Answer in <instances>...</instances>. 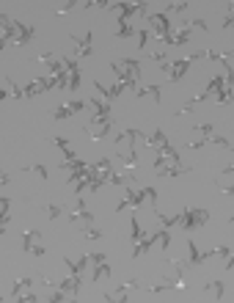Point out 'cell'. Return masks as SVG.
Segmentation results:
<instances>
[{
	"mask_svg": "<svg viewBox=\"0 0 234 303\" xmlns=\"http://www.w3.org/2000/svg\"><path fill=\"white\" fill-rule=\"evenodd\" d=\"M146 199H149V204L154 207V202H157V190H154V187H141L138 193H135V190H124V199L116 204V210L121 212L124 207H141Z\"/></svg>",
	"mask_w": 234,
	"mask_h": 303,
	"instance_id": "1",
	"label": "cell"
},
{
	"mask_svg": "<svg viewBox=\"0 0 234 303\" xmlns=\"http://www.w3.org/2000/svg\"><path fill=\"white\" fill-rule=\"evenodd\" d=\"M209 220V212L207 210H182V223L179 226L184 229V232H193V229H201L204 223Z\"/></svg>",
	"mask_w": 234,
	"mask_h": 303,
	"instance_id": "2",
	"label": "cell"
},
{
	"mask_svg": "<svg viewBox=\"0 0 234 303\" xmlns=\"http://www.w3.org/2000/svg\"><path fill=\"white\" fill-rule=\"evenodd\" d=\"M52 85H58V77H36V80H31V83L25 85V97H36V94H44L50 91Z\"/></svg>",
	"mask_w": 234,
	"mask_h": 303,
	"instance_id": "3",
	"label": "cell"
},
{
	"mask_svg": "<svg viewBox=\"0 0 234 303\" xmlns=\"http://www.w3.org/2000/svg\"><path fill=\"white\" fill-rule=\"evenodd\" d=\"M85 130H88V135H91L94 141H100V138H105V135L110 133V130H113V118H100V116H94V121L88 127H85Z\"/></svg>",
	"mask_w": 234,
	"mask_h": 303,
	"instance_id": "4",
	"label": "cell"
},
{
	"mask_svg": "<svg viewBox=\"0 0 234 303\" xmlns=\"http://www.w3.org/2000/svg\"><path fill=\"white\" fill-rule=\"evenodd\" d=\"M108 9L118 11V17L130 19L133 14H146V3H110Z\"/></svg>",
	"mask_w": 234,
	"mask_h": 303,
	"instance_id": "5",
	"label": "cell"
},
{
	"mask_svg": "<svg viewBox=\"0 0 234 303\" xmlns=\"http://www.w3.org/2000/svg\"><path fill=\"white\" fill-rule=\"evenodd\" d=\"M88 105V100H72V102H67V105H61L58 110H52V118H69V116H75V113H80V110Z\"/></svg>",
	"mask_w": 234,
	"mask_h": 303,
	"instance_id": "6",
	"label": "cell"
},
{
	"mask_svg": "<svg viewBox=\"0 0 234 303\" xmlns=\"http://www.w3.org/2000/svg\"><path fill=\"white\" fill-rule=\"evenodd\" d=\"M69 220H72V223H83V226H91V223H94V215L85 210V199H83V196H77V207H75V212L69 215Z\"/></svg>",
	"mask_w": 234,
	"mask_h": 303,
	"instance_id": "7",
	"label": "cell"
},
{
	"mask_svg": "<svg viewBox=\"0 0 234 303\" xmlns=\"http://www.w3.org/2000/svg\"><path fill=\"white\" fill-rule=\"evenodd\" d=\"M14 28H17V39H14L17 47H22V44H28V42H33L36 39V28L33 25H25V22L14 19Z\"/></svg>",
	"mask_w": 234,
	"mask_h": 303,
	"instance_id": "8",
	"label": "cell"
},
{
	"mask_svg": "<svg viewBox=\"0 0 234 303\" xmlns=\"http://www.w3.org/2000/svg\"><path fill=\"white\" fill-rule=\"evenodd\" d=\"M190 69V58H179V61H171V72H168V83H179L184 77V72Z\"/></svg>",
	"mask_w": 234,
	"mask_h": 303,
	"instance_id": "9",
	"label": "cell"
},
{
	"mask_svg": "<svg viewBox=\"0 0 234 303\" xmlns=\"http://www.w3.org/2000/svg\"><path fill=\"white\" fill-rule=\"evenodd\" d=\"M141 286H143L141 281H138V278H133L127 286H121V289H116V292H108V295H105V301H127V298H130L135 289H141Z\"/></svg>",
	"mask_w": 234,
	"mask_h": 303,
	"instance_id": "10",
	"label": "cell"
},
{
	"mask_svg": "<svg viewBox=\"0 0 234 303\" xmlns=\"http://www.w3.org/2000/svg\"><path fill=\"white\" fill-rule=\"evenodd\" d=\"M80 284H83V278H80V273H72L69 278L58 281V286H61V289H64L67 295H72V298H77V295H80Z\"/></svg>",
	"mask_w": 234,
	"mask_h": 303,
	"instance_id": "11",
	"label": "cell"
},
{
	"mask_svg": "<svg viewBox=\"0 0 234 303\" xmlns=\"http://www.w3.org/2000/svg\"><path fill=\"white\" fill-rule=\"evenodd\" d=\"M72 42H75V58H85V55H91V34H85L83 39L72 36Z\"/></svg>",
	"mask_w": 234,
	"mask_h": 303,
	"instance_id": "12",
	"label": "cell"
},
{
	"mask_svg": "<svg viewBox=\"0 0 234 303\" xmlns=\"http://www.w3.org/2000/svg\"><path fill=\"white\" fill-rule=\"evenodd\" d=\"M187 251H190V265H201V262H207L209 256L215 253V251H199L193 240H187Z\"/></svg>",
	"mask_w": 234,
	"mask_h": 303,
	"instance_id": "13",
	"label": "cell"
},
{
	"mask_svg": "<svg viewBox=\"0 0 234 303\" xmlns=\"http://www.w3.org/2000/svg\"><path fill=\"white\" fill-rule=\"evenodd\" d=\"M130 34H133V25H130L124 17H116V31H113V39H127Z\"/></svg>",
	"mask_w": 234,
	"mask_h": 303,
	"instance_id": "14",
	"label": "cell"
},
{
	"mask_svg": "<svg viewBox=\"0 0 234 303\" xmlns=\"http://www.w3.org/2000/svg\"><path fill=\"white\" fill-rule=\"evenodd\" d=\"M179 174H190V171L184 168V166H176V163H168V166H163L157 171V177H179Z\"/></svg>",
	"mask_w": 234,
	"mask_h": 303,
	"instance_id": "15",
	"label": "cell"
},
{
	"mask_svg": "<svg viewBox=\"0 0 234 303\" xmlns=\"http://www.w3.org/2000/svg\"><path fill=\"white\" fill-rule=\"evenodd\" d=\"M33 284V278H28V276H22V278H17V281H14V289H11V301H17L19 295L25 292L28 286Z\"/></svg>",
	"mask_w": 234,
	"mask_h": 303,
	"instance_id": "16",
	"label": "cell"
},
{
	"mask_svg": "<svg viewBox=\"0 0 234 303\" xmlns=\"http://www.w3.org/2000/svg\"><path fill=\"white\" fill-rule=\"evenodd\" d=\"M22 240H25V243H22V248H25V251H31V248L36 245V240H42V235H39V229H25V232H22Z\"/></svg>",
	"mask_w": 234,
	"mask_h": 303,
	"instance_id": "17",
	"label": "cell"
},
{
	"mask_svg": "<svg viewBox=\"0 0 234 303\" xmlns=\"http://www.w3.org/2000/svg\"><path fill=\"white\" fill-rule=\"evenodd\" d=\"M88 105L94 108V116L108 118L110 116V102H100V100H88Z\"/></svg>",
	"mask_w": 234,
	"mask_h": 303,
	"instance_id": "18",
	"label": "cell"
},
{
	"mask_svg": "<svg viewBox=\"0 0 234 303\" xmlns=\"http://www.w3.org/2000/svg\"><path fill=\"white\" fill-rule=\"evenodd\" d=\"M118 160H124L127 168H135V166H138V154H135V146H130V149H124V152H118Z\"/></svg>",
	"mask_w": 234,
	"mask_h": 303,
	"instance_id": "19",
	"label": "cell"
},
{
	"mask_svg": "<svg viewBox=\"0 0 234 303\" xmlns=\"http://www.w3.org/2000/svg\"><path fill=\"white\" fill-rule=\"evenodd\" d=\"M146 146H154V149H163V146H168V138L163 130H154V133L149 135V143Z\"/></svg>",
	"mask_w": 234,
	"mask_h": 303,
	"instance_id": "20",
	"label": "cell"
},
{
	"mask_svg": "<svg viewBox=\"0 0 234 303\" xmlns=\"http://www.w3.org/2000/svg\"><path fill=\"white\" fill-rule=\"evenodd\" d=\"M58 168L61 171H85V168H88V163H83L80 157H75V160H64Z\"/></svg>",
	"mask_w": 234,
	"mask_h": 303,
	"instance_id": "21",
	"label": "cell"
},
{
	"mask_svg": "<svg viewBox=\"0 0 234 303\" xmlns=\"http://www.w3.org/2000/svg\"><path fill=\"white\" fill-rule=\"evenodd\" d=\"M154 218H157V223L163 229H171V226H176V223H182V212H179V215H171V218H168V215H154Z\"/></svg>",
	"mask_w": 234,
	"mask_h": 303,
	"instance_id": "22",
	"label": "cell"
},
{
	"mask_svg": "<svg viewBox=\"0 0 234 303\" xmlns=\"http://www.w3.org/2000/svg\"><path fill=\"white\" fill-rule=\"evenodd\" d=\"M204 289H207V292H215V301L223 298V281H217V278H209L207 284H204Z\"/></svg>",
	"mask_w": 234,
	"mask_h": 303,
	"instance_id": "23",
	"label": "cell"
},
{
	"mask_svg": "<svg viewBox=\"0 0 234 303\" xmlns=\"http://www.w3.org/2000/svg\"><path fill=\"white\" fill-rule=\"evenodd\" d=\"M121 64H124V69H127V72H130V75L135 77V80L141 77V61H135V58H124Z\"/></svg>",
	"mask_w": 234,
	"mask_h": 303,
	"instance_id": "24",
	"label": "cell"
},
{
	"mask_svg": "<svg viewBox=\"0 0 234 303\" xmlns=\"http://www.w3.org/2000/svg\"><path fill=\"white\" fill-rule=\"evenodd\" d=\"M135 94H138V97H146V94H149L151 100L160 105V85H146V88H138Z\"/></svg>",
	"mask_w": 234,
	"mask_h": 303,
	"instance_id": "25",
	"label": "cell"
},
{
	"mask_svg": "<svg viewBox=\"0 0 234 303\" xmlns=\"http://www.w3.org/2000/svg\"><path fill=\"white\" fill-rule=\"evenodd\" d=\"M61 212H64V210H61V204H44V215H47L50 220H58Z\"/></svg>",
	"mask_w": 234,
	"mask_h": 303,
	"instance_id": "26",
	"label": "cell"
},
{
	"mask_svg": "<svg viewBox=\"0 0 234 303\" xmlns=\"http://www.w3.org/2000/svg\"><path fill=\"white\" fill-rule=\"evenodd\" d=\"M102 276H110V265H108V262H100V265L94 268V276H91V281H100Z\"/></svg>",
	"mask_w": 234,
	"mask_h": 303,
	"instance_id": "27",
	"label": "cell"
},
{
	"mask_svg": "<svg viewBox=\"0 0 234 303\" xmlns=\"http://www.w3.org/2000/svg\"><path fill=\"white\" fill-rule=\"evenodd\" d=\"M130 229H133V243L143 240V232H141V223H138V215H133V218H130Z\"/></svg>",
	"mask_w": 234,
	"mask_h": 303,
	"instance_id": "28",
	"label": "cell"
},
{
	"mask_svg": "<svg viewBox=\"0 0 234 303\" xmlns=\"http://www.w3.org/2000/svg\"><path fill=\"white\" fill-rule=\"evenodd\" d=\"M171 268H174V276L182 278V273L190 268V262H184V259H171Z\"/></svg>",
	"mask_w": 234,
	"mask_h": 303,
	"instance_id": "29",
	"label": "cell"
},
{
	"mask_svg": "<svg viewBox=\"0 0 234 303\" xmlns=\"http://www.w3.org/2000/svg\"><path fill=\"white\" fill-rule=\"evenodd\" d=\"M190 31H193L190 25H184L182 31L176 34V39H174V47H179V44H184V42H187V39H190Z\"/></svg>",
	"mask_w": 234,
	"mask_h": 303,
	"instance_id": "30",
	"label": "cell"
},
{
	"mask_svg": "<svg viewBox=\"0 0 234 303\" xmlns=\"http://www.w3.org/2000/svg\"><path fill=\"white\" fill-rule=\"evenodd\" d=\"M110 185H130L133 182V174H127V177H118V174H110V179H108Z\"/></svg>",
	"mask_w": 234,
	"mask_h": 303,
	"instance_id": "31",
	"label": "cell"
},
{
	"mask_svg": "<svg viewBox=\"0 0 234 303\" xmlns=\"http://www.w3.org/2000/svg\"><path fill=\"white\" fill-rule=\"evenodd\" d=\"M83 237L85 240H102V232L94 226H83Z\"/></svg>",
	"mask_w": 234,
	"mask_h": 303,
	"instance_id": "32",
	"label": "cell"
},
{
	"mask_svg": "<svg viewBox=\"0 0 234 303\" xmlns=\"http://www.w3.org/2000/svg\"><path fill=\"white\" fill-rule=\"evenodd\" d=\"M9 207H11V199H9V196H3V199H0V210H3V226L9 223Z\"/></svg>",
	"mask_w": 234,
	"mask_h": 303,
	"instance_id": "33",
	"label": "cell"
},
{
	"mask_svg": "<svg viewBox=\"0 0 234 303\" xmlns=\"http://www.w3.org/2000/svg\"><path fill=\"white\" fill-rule=\"evenodd\" d=\"M36 301H39V295H36V292H22L14 303H36Z\"/></svg>",
	"mask_w": 234,
	"mask_h": 303,
	"instance_id": "34",
	"label": "cell"
},
{
	"mask_svg": "<svg viewBox=\"0 0 234 303\" xmlns=\"http://www.w3.org/2000/svg\"><path fill=\"white\" fill-rule=\"evenodd\" d=\"M138 36H141V42H138V47H141V50H146V42L151 39V31H149V28H141V34H138Z\"/></svg>",
	"mask_w": 234,
	"mask_h": 303,
	"instance_id": "35",
	"label": "cell"
},
{
	"mask_svg": "<svg viewBox=\"0 0 234 303\" xmlns=\"http://www.w3.org/2000/svg\"><path fill=\"white\" fill-rule=\"evenodd\" d=\"M94 168L100 171V174H110V160H105V157H102V160L94 163Z\"/></svg>",
	"mask_w": 234,
	"mask_h": 303,
	"instance_id": "36",
	"label": "cell"
},
{
	"mask_svg": "<svg viewBox=\"0 0 234 303\" xmlns=\"http://www.w3.org/2000/svg\"><path fill=\"white\" fill-rule=\"evenodd\" d=\"M80 88V72H72L69 75V91H77Z\"/></svg>",
	"mask_w": 234,
	"mask_h": 303,
	"instance_id": "37",
	"label": "cell"
},
{
	"mask_svg": "<svg viewBox=\"0 0 234 303\" xmlns=\"http://www.w3.org/2000/svg\"><path fill=\"white\" fill-rule=\"evenodd\" d=\"M196 130H199V133H201V138H207V141L212 138V135H215V133H212V130H215L212 124H201V127H196Z\"/></svg>",
	"mask_w": 234,
	"mask_h": 303,
	"instance_id": "38",
	"label": "cell"
},
{
	"mask_svg": "<svg viewBox=\"0 0 234 303\" xmlns=\"http://www.w3.org/2000/svg\"><path fill=\"white\" fill-rule=\"evenodd\" d=\"M94 88H97V91H100L102 97H105V102H110V88H108V85H102L100 80H94Z\"/></svg>",
	"mask_w": 234,
	"mask_h": 303,
	"instance_id": "39",
	"label": "cell"
},
{
	"mask_svg": "<svg viewBox=\"0 0 234 303\" xmlns=\"http://www.w3.org/2000/svg\"><path fill=\"white\" fill-rule=\"evenodd\" d=\"M232 25H234V3H229V14H226V19H223V28L229 31Z\"/></svg>",
	"mask_w": 234,
	"mask_h": 303,
	"instance_id": "40",
	"label": "cell"
},
{
	"mask_svg": "<svg viewBox=\"0 0 234 303\" xmlns=\"http://www.w3.org/2000/svg\"><path fill=\"white\" fill-rule=\"evenodd\" d=\"M124 88H127V85H124V83H113V85H110V102H113V100H116V97H118V94H121V91H124Z\"/></svg>",
	"mask_w": 234,
	"mask_h": 303,
	"instance_id": "41",
	"label": "cell"
},
{
	"mask_svg": "<svg viewBox=\"0 0 234 303\" xmlns=\"http://www.w3.org/2000/svg\"><path fill=\"white\" fill-rule=\"evenodd\" d=\"M25 171H33V174H39L42 179H47V168H44V166H31V168H25Z\"/></svg>",
	"mask_w": 234,
	"mask_h": 303,
	"instance_id": "42",
	"label": "cell"
},
{
	"mask_svg": "<svg viewBox=\"0 0 234 303\" xmlns=\"http://www.w3.org/2000/svg\"><path fill=\"white\" fill-rule=\"evenodd\" d=\"M75 6H80V3H72V0H69V3H61V6H58V14H67V11L75 9Z\"/></svg>",
	"mask_w": 234,
	"mask_h": 303,
	"instance_id": "43",
	"label": "cell"
},
{
	"mask_svg": "<svg viewBox=\"0 0 234 303\" xmlns=\"http://www.w3.org/2000/svg\"><path fill=\"white\" fill-rule=\"evenodd\" d=\"M88 256H91L94 265H100V262H108V256H105V253H88Z\"/></svg>",
	"mask_w": 234,
	"mask_h": 303,
	"instance_id": "44",
	"label": "cell"
},
{
	"mask_svg": "<svg viewBox=\"0 0 234 303\" xmlns=\"http://www.w3.org/2000/svg\"><path fill=\"white\" fill-rule=\"evenodd\" d=\"M52 143H55L58 149H69V141H67V138H52Z\"/></svg>",
	"mask_w": 234,
	"mask_h": 303,
	"instance_id": "45",
	"label": "cell"
},
{
	"mask_svg": "<svg viewBox=\"0 0 234 303\" xmlns=\"http://www.w3.org/2000/svg\"><path fill=\"white\" fill-rule=\"evenodd\" d=\"M229 248H226V245H220V248H215V256H220V259H226V256H229Z\"/></svg>",
	"mask_w": 234,
	"mask_h": 303,
	"instance_id": "46",
	"label": "cell"
},
{
	"mask_svg": "<svg viewBox=\"0 0 234 303\" xmlns=\"http://www.w3.org/2000/svg\"><path fill=\"white\" fill-rule=\"evenodd\" d=\"M28 253H33V256H44V248H42V245H39V243H36L33 248H31V251H28Z\"/></svg>",
	"mask_w": 234,
	"mask_h": 303,
	"instance_id": "47",
	"label": "cell"
},
{
	"mask_svg": "<svg viewBox=\"0 0 234 303\" xmlns=\"http://www.w3.org/2000/svg\"><path fill=\"white\" fill-rule=\"evenodd\" d=\"M223 268H226V270H232V273H234V256H232V253H229V256H226Z\"/></svg>",
	"mask_w": 234,
	"mask_h": 303,
	"instance_id": "48",
	"label": "cell"
},
{
	"mask_svg": "<svg viewBox=\"0 0 234 303\" xmlns=\"http://www.w3.org/2000/svg\"><path fill=\"white\" fill-rule=\"evenodd\" d=\"M187 9V3H174V6H168V11H184Z\"/></svg>",
	"mask_w": 234,
	"mask_h": 303,
	"instance_id": "49",
	"label": "cell"
},
{
	"mask_svg": "<svg viewBox=\"0 0 234 303\" xmlns=\"http://www.w3.org/2000/svg\"><path fill=\"white\" fill-rule=\"evenodd\" d=\"M223 174H232V177H234V166H226V168H223Z\"/></svg>",
	"mask_w": 234,
	"mask_h": 303,
	"instance_id": "50",
	"label": "cell"
},
{
	"mask_svg": "<svg viewBox=\"0 0 234 303\" xmlns=\"http://www.w3.org/2000/svg\"><path fill=\"white\" fill-rule=\"evenodd\" d=\"M229 223H232V226H234V215H232V218H229Z\"/></svg>",
	"mask_w": 234,
	"mask_h": 303,
	"instance_id": "51",
	"label": "cell"
}]
</instances>
